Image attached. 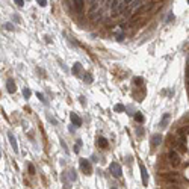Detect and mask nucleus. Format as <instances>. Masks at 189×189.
I'll return each instance as SVG.
<instances>
[{
	"label": "nucleus",
	"instance_id": "nucleus-11",
	"mask_svg": "<svg viewBox=\"0 0 189 189\" xmlns=\"http://www.w3.org/2000/svg\"><path fill=\"white\" fill-rule=\"evenodd\" d=\"M6 89H8V92H9V94H14V92H15V89H17V88H15V82H14V79H11V77H9V79L6 80Z\"/></svg>",
	"mask_w": 189,
	"mask_h": 189
},
{
	"label": "nucleus",
	"instance_id": "nucleus-4",
	"mask_svg": "<svg viewBox=\"0 0 189 189\" xmlns=\"http://www.w3.org/2000/svg\"><path fill=\"white\" fill-rule=\"evenodd\" d=\"M71 73H73V76H76V77H83V76H85V73H83V67H82V64H80V62H76V64L73 65Z\"/></svg>",
	"mask_w": 189,
	"mask_h": 189
},
{
	"label": "nucleus",
	"instance_id": "nucleus-34",
	"mask_svg": "<svg viewBox=\"0 0 189 189\" xmlns=\"http://www.w3.org/2000/svg\"><path fill=\"white\" fill-rule=\"evenodd\" d=\"M76 144H77V145H79V147H82V144H83V142H82V139H80V138H79V139H77V141H76Z\"/></svg>",
	"mask_w": 189,
	"mask_h": 189
},
{
	"label": "nucleus",
	"instance_id": "nucleus-30",
	"mask_svg": "<svg viewBox=\"0 0 189 189\" xmlns=\"http://www.w3.org/2000/svg\"><path fill=\"white\" fill-rule=\"evenodd\" d=\"M133 82H135V83H139V85H142V79H141V77H135V79H133Z\"/></svg>",
	"mask_w": 189,
	"mask_h": 189
},
{
	"label": "nucleus",
	"instance_id": "nucleus-12",
	"mask_svg": "<svg viewBox=\"0 0 189 189\" xmlns=\"http://www.w3.org/2000/svg\"><path fill=\"white\" fill-rule=\"evenodd\" d=\"M86 2H82V0H77V2H73V6H74V9L80 14L82 11H83V6H85Z\"/></svg>",
	"mask_w": 189,
	"mask_h": 189
},
{
	"label": "nucleus",
	"instance_id": "nucleus-35",
	"mask_svg": "<svg viewBox=\"0 0 189 189\" xmlns=\"http://www.w3.org/2000/svg\"><path fill=\"white\" fill-rule=\"evenodd\" d=\"M68 130L71 132V133H74V132H76V129H74V126H70V127H68Z\"/></svg>",
	"mask_w": 189,
	"mask_h": 189
},
{
	"label": "nucleus",
	"instance_id": "nucleus-15",
	"mask_svg": "<svg viewBox=\"0 0 189 189\" xmlns=\"http://www.w3.org/2000/svg\"><path fill=\"white\" fill-rule=\"evenodd\" d=\"M67 174H68L70 182H76V180H77V175H76V171H74V170H70Z\"/></svg>",
	"mask_w": 189,
	"mask_h": 189
},
{
	"label": "nucleus",
	"instance_id": "nucleus-37",
	"mask_svg": "<svg viewBox=\"0 0 189 189\" xmlns=\"http://www.w3.org/2000/svg\"><path fill=\"white\" fill-rule=\"evenodd\" d=\"M91 159H92V162H98V160H97V156H95V154L92 156V157H91Z\"/></svg>",
	"mask_w": 189,
	"mask_h": 189
},
{
	"label": "nucleus",
	"instance_id": "nucleus-16",
	"mask_svg": "<svg viewBox=\"0 0 189 189\" xmlns=\"http://www.w3.org/2000/svg\"><path fill=\"white\" fill-rule=\"evenodd\" d=\"M92 80H94V79H92V74H91V73H85L83 82H85V83H92Z\"/></svg>",
	"mask_w": 189,
	"mask_h": 189
},
{
	"label": "nucleus",
	"instance_id": "nucleus-24",
	"mask_svg": "<svg viewBox=\"0 0 189 189\" xmlns=\"http://www.w3.org/2000/svg\"><path fill=\"white\" fill-rule=\"evenodd\" d=\"M3 27H5L6 30H14V26H12L11 23H5V24H3Z\"/></svg>",
	"mask_w": 189,
	"mask_h": 189
},
{
	"label": "nucleus",
	"instance_id": "nucleus-29",
	"mask_svg": "<svg viewBox=\"0 0 189 189\" xmlns=\"http://www.w3.org/2000/svg\"><path fill=\"white\" fill-rule=\"evenodd\" d=\"M12 20H14L15 23H18V24L21 23V20H20V17H18V15H12Z\"/></svg>",
	"mask_w": 189,
	"mask_h": 189
},
{
	"label": "nucleus",
	"instance_id": "nucleus-6",
	"mask_svg": "<svg viewBox=\"0 0 189 189\" xmlns=\"http://www.w3.org/2000/svg\"><path fill=\"white\" fill-rule=\"evenodd\" d=\"M160 142H162V135H159V133L151 135V138H150V145H151V148L159 147V145H160Z\"/></svg>",
	"mask_w": 189,
	"mask_h": 189
},
{
	"label": "nucleus",
	"instance_id": "nucleus-26",
	"mask_svg": "<svg viewBox=\"0 0 189 189\" xmlns=\"http://www.w3.org/2000/svg\"><path fill=\"white\" fill-rule=\"evenodd\" d=\"M44 38H46V42H47V44H50V42H53V38L50 36V35H46Z\"/></svg>",
	"mask_w": 189,
	"mask_h": 189
},
{
	"label": "nucleus",
	"instance_id": "nucleus-3",
	"mask_svg": "<svg viewBox=\"0 0 189 189\" xmlns=\"http://www.w3.org/2000/svg\"><path fill=\"white\" fill-rule=\"evenodd\" d=\"M109 171L110 174L114 175V177H121V174H123V170H121V165L120 163H117V162H112L110 165H109Z\"/></svg>",
	"mask_w": 189,
	"mask_h": 189
},
{
	"label": "nucleus",
	"instance_id": "nucleus-33",
	"mask_svg": "<svg viewBox=\"0 0 189 189\" xmlns=\"http://www.w3.org/2000/svg\"><path fill=\"white\" fill-rule=\"evenodd\" d=\"M15 3H17V6H23V5H24L23 0H15Z\"/></svg>",
	"mask_w": 189,
	"mask_h": 189
},
{
	"label": "nucleus",
	"instance_id": "nucleus-8",
	"mask_svg": "<svg viewBox=\"0 0 189 189\" xmlns=\"http://www.w3.org/2000/svg\"><path fill=\"white\" fill-rule=\"evenodd\" d=\"M170 118H171V114H168V112L162 115V120H160V123H159V127H160L162 130L168 127V121H170Z\"/></svg>",
	"mask_w": 189,
	"mask_h": 189
},
{
	"label": "nucleus",
	"instance_id": "nucleus-36",
	"mask_svg": "<svg viewBox=\"0 0 189 189\" xmlns=\"http://www.w3.org/2000/svg\"><path fill=\"white\" fill-rule=\"evenodd\" d=\"M79 100H80V103L85 106V97H79Z\"/></svg>",
	"mask_w": 189,
	"mask_h": 189
},
{
	"label": "nucleus",
	"instance_id": "nucleus-10",
	"mask_svg": "<svg viewBox=\"0 0 189 189\" xmlns=\"http://www.w3.org/2000/svg\"><path fill=\"white\" fill-rule=\"evenodd\" d=\"M70 118H71L73 126H76V127H80V126H82V118H80L79 115H76L74 112H71V114H70Z\"/></svg>",
	"mask_w": 189,
	"mask_h": 189
},
{
	"label": "nucleus",
	"instance_id": "nucleus-32",
	"mask_svg": "<svg viewBox=\"0 0 189 189\" xmlns=\"http://www.w3.org/2000/svg\"><path fill=\"white\" fill-rule=\"evenodd\" d=\"M117 39H118V41H123V39H124V34H118L117 35Z\"/></svg>",
	"mask_w": 189,
	"mask_h": 189
},
{
	"label": "nucleus",
	"instance_id": "nucleus-21",
	"mask_svg": "<svg viewBox=\"0 0 189 189\" xmlns=\"http://www.w3.org/2000/svg\"><path fill=\"white\" fill-rule=\"evenodd\" d=\"M135 133H136L139 138H142V136H144V129H142L141 126H138L136 129H135Z\"/></svg>",
	"mask_w": 189,
	"mask_h": 189
},
{
	"label": "nucleus",
	"instance_id": "nucleus-23",
	"mask_svg": "<svg viewBox=\"0 0 189 189\" xmlns=\"http://www.w3.org/2000/svg\"><path fill=\"white\" fill-rule=\"evenodd\" d=\"M47 120L50 121V123H52L53 126H56V124H58V121L54 120V118H53V117H52V115H50V114H47Z\"/></svg>",
	"mask_w": 189,
	"mask_h": 189
},
{
	"label": "nucleus",
	"instance_id": "nucleus-22",
	"mask_svg": "<svg viewBox=\"0 0 189 189\" xmlns=\"http://www.w3.org/2000/svg\"><path fill=\"white\" fill-rule=\"evenodd\" d=\"M135 120H136L138 123H144V115H142L141 112H136V114H135Z\"/></svg>",
	"mask_w": 189,
	"mask_h": 189
},
{
	"label": "nucleus",
	"instance_id": "nucleus-13",
	"mask_svg": "<svg viewBox=\"0 0 189 189\" xmlns=\"http://www.w3.org/2000/svg\"><path fill=\"white\" fill-rule=\"evenodd\" d=\"M97 144L102 147V148H107V145H109V142H107V139L106 138H103V136H100L98 138V141H97Z\"/></svg>",
	"mask_w": 189,
	"mask_h": 189
},
{
	"label": "nucleus",
	"instance_id": "nucleus-7",
	"mask_svg": "<svg viewBox=\"0 0 189 189\" xmlns=\"http://www.w3.org/2000/svg\"><path fill=\"white\" fill-rule=\"evenodd\" d=\"M139 170H141V175H142V185L147 186V185H148V172H147V168L141 163V165H139Z\"/></svg>",
	"mask_w": 189,
	"mask_h": 189
},
{
	"label": "nucleus",
	"instance_id": "nucleus-20",
	"mask_svg": "<svg viewBox=\"0 0 189 189\" xmlns=\"http://www.w3.org/2000/svg\"><path fill=\"white\" fill-rule=\"evenodd\" d=\"M36 97H38V100H41V102L46 104V106L49 104V102L46 100V97H44V94H42V92H38V94H36Z\"/></svg>",
	"mask_w": 189,
	"mask_h": 189
},
{
	"label": "nucleus",
	"instance_id": "nucleus-14",
	"mask_svg": "<svg viewBox=\"0 0 189 189\" xmlns=\"http://www.w3.org/2000/svg\"><path fill=\"white\" fill-rule=\"evenodd\" d=\"M67 175H68L67 172H64V174H62V183L65 185V189H70L71 185H70V179H67Z\"/></svg>",
	"mask_w": 189,
	"mask_h": 189
},
{
	"label": "nucleus",
	"instance_id": "nucleus-1",
	"mask_svg": "<svg viewBox=\"0 0 189 189\" xmlns=\"http://www.w3.org/2000/svg\"><path fill=\"white\" fill-rule=\"evenodd\" d=\"M79 165H80V170H82V172L83 174H86V175H91L92 174V165H91V162L88 160V159H80L79 160Z\"/></svg>",
	"mask_w": 189,
	"mask_h": 189
},
{
	"label": "nucleus",
	"instance_id": "nucleus-27",
	"mask_svg": "<svg viewBox=\"0 0 189 189\" xmlns=\"http://www.w3.org/2000/svg\"><path fill=\"white\" fill-rule=\"evenodd\" d=\"M38 5L44 8V6H47V0H38Z\"/></svg>",
	"mask_w": 189,
	"mask_h": 189
},
{
	"label": "nucleus",
	"instance_id": "nucleus-9",
	"mask_svg": "<svg viewBox=\"0 0 189 189\" xmlns=\"http://www.w3.org/2000/svg\"><path fill=\"white\" fill-rule=\"evenodd\" d=\"M8 141H9V144H11V147H12V150H14L15 153H18V144H17V141H15V138H14V135H12L11 132H8Z\"/></svg>",
	"mask_w": 189,
	"mask_h": 189
},
{
	"label": "nucleus",
	"instance_id": "nucleus-17",
	"mask_svg": "<svg viewBox=\"0 0 189 189\" xmlns=\"http://www.w3.org/2000/svg\"><path fill=\"white\" fill-rule=\"evenodd\" d=\"M142 3H144V2H139V0H138V2H130V9H138V8H141Z\"/></svg>",
	"mask_w": 189,
	"mask_h": 189
},
{
	"label": "nucleus",
	"instance_id": "nucleus-38",
	"mask_svg": "<svg viewBox=\"0 0 189 189\" xmlns=\"http://www.w3.org/2000/svg\"><path fill=\"white\" fill-rule=\"evenodd\" d=\"M110 189H118L117 186H110Z\"/></svg>",
	"mask_w": 189,
	"mask_h": 189
},
{
	"label": "nucleus",
	"instance_id": "nucleus-25",
	"mask_svg": "<svg viewBox=\"0 0 189 189\" xmlns=\"http://www.w3.org/2000/svg\"><path fill=\"white\" fill-rule=\"evenodd\" d=\"M27 166H29V171H30V174H35V166L30 163V162L27 163Z\"/></svg>",
	"mask_w": 189,
	"mask_h": 189
},
{
	"label": "nucleus",
	"instance_id": "nucleus-19",
	"mask_svg": "<svg viewBox=\"0 0 189 189\" xmlns=\"http://www.w3.org/2000/svg\"><path fill=\"white\" fill-rule=\"evenodd\" d=\"M114 110H115V112H124V110H126V106H124V104H121V103H118V104H115Z\"/></svg>",
	"mask_w": 189,
	"mask_h": 189
},
{
	"label": "nucleus",
	"instance_id": "nucleus-5",
	"mask_svg": "<svg viewBox=\"0 0 189 189\" xmlns=\"http://www.w3.org/2000/svg\"><path fill=\"white\" fill-rule=\"evenodd\" d=\"M175 147H177V150L180 151V153H185L186 151V142H185V138L180 136L175 139Z\"/></svg>",
	"mask_w": 189,
	"mask_h": 189
},
{
	"label": "nucleus",
	"instance_id": "nucleus-28",
	"mask_svg": "<svg viewBox=\"0 0 189 189\" xmlns=\"http://www.w3.org/2000/svg\"><path fill=\"white\" fill-rule=\"evenodd\" d=\"M166 21H168V23L174 21V14H168V18H166Z\"/></svg>",
	"mask_w": 189,
	"mask_h": 189
},
{
	"label": "nucleus",
	"instance_id": "nucleus-18",
	"mask_svg": "<svg viewBox=\"0 0 189 189\" xmlns=\"http://www.w3.org/2000/svg\"><path fill=\"white\" fill-rule=\"evenodd\" d=\"M30 95H32V91H30L29 88H24V89H23V97H24L26 100H29Z\"/></svg>",
	"mask_w": 189,
	"mask_h": 189
},
{
	"label": "nucleus",
	"instance_id": "nucleus-31",
	"mask_svg": "<svg viewBox=\"0 0 189 189\" xmlns=\"http://www.w3.org/2000/svg\"><path fill=\"white\" fill-rule=\"evenodd\" d=\"M73 150H74V153H79V151H80V147H79L77 144H74V148H73Z\"/></svg>",
	"mask_w": 189,
	"mask_h": 189
},
{
	"label": "nucleus",
	"instance_id": "nucleus-2",
	"mask_svg": "<svg viewBox=\"0 0 189 189\" xmlns=\"http://www.w3.org/2000/svg\"><path fill=\"white\" fill-rule=\"evenodd\" d=\"M168 160H170V163H171L174 168H177V166L180 165V157H179V154H177V151L172 150V148L168 151Z\"/></svg>",
	"mask_w": 189,
	"mask_h": 189
}]
</instances>
